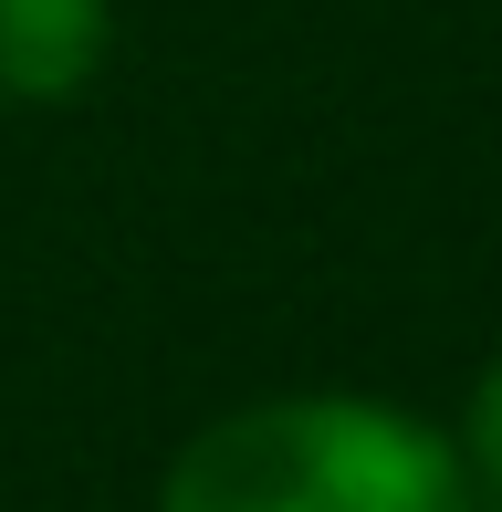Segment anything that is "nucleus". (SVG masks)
I'll return each mask as SVG.
<instances>
[{
    "label": "nucleus",
    "instance_id": "1",
    "mask_svg": "<svg viewBox=\"0 0 502 512\" xmlns=\"http://www.w3.org/2000/svg\"><path fill=\"white\" fill-rule=\"evenodd\" d=\"M157 512H482L461 439L387 398H262L168 460Z\"/></svg>",
    "mask_w": 502,
    "mask_h": 512
},
{
    "label": "nucleus",
    "instance_id": "2",
    "mask_svg": "<svg viewBox=\"0 0 502 512\" xmlns=\"http://www.w3.org/2000/svg\"><path fill=\"white\" fill-rule=\"evenodd\" d=\"M116 0H0V105H74L105 74Z\"/></svg>",
    "mask_w": 502,
    "mask_h": 512
},
{
    "label": "nucleus",
    "instance_id": "3",
    "mask_svg": "<svg viewBox=\"0 0 502 512\" xmlns=\"http://www.w3.org/2000/svg\"><path fill=\"white\" fill-rule=\"evenodd\" d=\"M461 460H471V492L502 502V356L471 377V408H461Z\"/></svg>",
    "mask_w": 502,
    "mask_h": 512
}]
</instances>
